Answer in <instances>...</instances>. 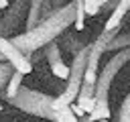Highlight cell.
Instances as JSON below:
<instances>
[{
	"label": "cell",
	"instance_id": "cell-12",
	"mask_svg": "<svg viewBox=\"0 0 130 122\" xmlns=\"http://www.w3.org/2000/svg\"><path fill=\"white\" fill-rule=\"evenodd\" d=\"M22 77H24V73H20V71H16L14 69V73H12V77H10V81H8V85H6V100H10L12 96H16V92L20 89V85H22Z\"/></svg>",
	"mask_w": 130,
	"mask_h": 122
},
{
	"label": "cell",
	"instance_id": "cell-7",
	"mask_svg": "<svg viewBox=\"0 0 130 122\" xmlns=\"http://www.w3.org/2000/svg\"><path fill=\"white\" fill-rule=\"evenodd\" d=\"M45 57H47V61H49V69H51V73H53L55 77H59V79H67V77H69V65L63 61V57H61V49H59V45H57L55 41H51V43L47 45V49H45Z\"/></svg>",
	"mask_w": 130,
	"mask_h": 122
},
{
	"label": "cell",
	"instance_id": "cell-16",
	"mask_svg": "<svg viewBox=\"0 0 130 122\" xmlns=\"http://www.w3.org/2000/svg\"><path fill=\"white\" fill-rule=\"evenodd\" d=\"M81 122H110V118H102V120H89V116L85 114V116L81 118Z\"/></svg>",
	"mask_w": 130,
	"mask_h": 122
},
{
	"label": "cell",
	"instance_id": "cell-2",
	"mask_svg": "<svg viewBox=\"0 0 130 122\" xmlns=\"http://www.w3.org/2000/svg\"><path fill=\"white\" fill-rule=\"evenodd\" d=\"M130 61V47L120 49L106 65L104 69L98 73L95 79V106L93 112L87 114L89 120H102V118H110V87L114 83V77L120 73V69Z\"/></svg>",
	"mask_w": 130,
	"mask_h": 122
},
{
	"label": "cell",
	"instance_id": "cell-13",
	"mask_svg": "<svg viewBox=\"0 0 130 122\" xmlns=\"http://www.w3.org/2000/svg\"><path fill=\"white\" fill-rule=\"evenodd\" d=\"M12 73H14V65H12L10 61L2 59V63H0V94L6 89V85H8L10 77H12Z\"/></svg>",
	"mask_w": 130,
	"mask_h": 122
},
{
	"label": "cell",
	"instance_id": "cell-10",
	"mask_svg": "<svg viewBox=\"0 0 130 122\" xmlns=\"http://www.w3.org/2000/svg\"><path fill=\"white\" fill-rule=\"evenodd\" d=\"M75 104L83 110V114H91V112H93V106H95V85L83 81V83H81V89H79V94H77Z\"/></svg>",
	"mask_w": 130,
	"mask_h": 122
},
{
	"label": "cell",
	"instance_id": "cell-17",
	"mask_svg": "<svg viewBox=\"0 0 130 122\" xmlns=\"http://www.w3.org/2000/svg\"><path fill=\"white\" fill-rule=\"evenodd\" d=\"M8 6V0H0V10H4Z\"/></svg>",
	"mask_w": 130,
	"mask_h": 122
},
{
	"label": "cell",
	"instance_id": "cell-15",
	"mask_svg": "<svg viewBox=\"0 0 130 122\" xmlns=\"http://www.w3.org/2000/svg\"><path fill=\"white\" fill-rule=\"evenodd\" d=\"M118 122H130V94L124 98L120 112H118Z\"/></svg>",
	"mask_w": 130,
	"mask_h": 122
},
{
	"label": "cell",
	"instance_id": "cell-4",
	"mask_svg": "<svg viewBox=\"0 0 130 122\" xmlns=\"http://www.w3.org/2000/svg\"><path fill=\"white\" fill-rule=\"evenodd\" d=\"M8 102L14 108H18V110H22L26 114H32L37 118H45V120H51V122L55 118L53 98L49 94H43V92H37V89L20 85V89L16 92V96H12Z\"/></svg>",
	"mask_w": 130,
	"mask_h": 122
},
{
	"label": "cell",
	"instance_id": "cell-6",
	"mask_svg": "<svg viewBox=\"0 0 130 122\" xmlns=\"http://www.w3.org/2000/svg\"><path fill=\"white\" fill-rule=\"evenodd\" d=\"M6 12L0 16V35L2 37H10L16 26L26 20V10H28V0H14L12 4H8L4 8Z\"/></svg>",
	"mask_w": 130,
	"mask_h": 122
},
{
	"label": "cell",
	"instance_id": "cell-1",
	"mask_svg": "<svg viewBox=\"0 0 130 122\" xmlns=\"http://www.w3.org/2000/svg\"><path fill=\"white\" fill-rule=\"evenodd\" d=\"M75 24V0L65 2L63 6H57L53 12H49L37 26L24 30L22 35L10 37L12 43L26 55H32L35 51L47 47L51 41L61 37L69 26Z\"/></svg>",
	"mask_w": 130,
	"mask_h": 122
},
{
	"label": "cell",
	"instance_id": "cell-5",
	"mask_svg": "<svg viewBox=\"0 0 130 122\" xmlns=\"http://www.w3.org/2000/svg\"><path fill=\"white\" fill-rule=\"evenodd\" d=\"M0 57L6 59V61H10L14 65V69L20 71V73H24V75H28L32 71V59H30V55L22 53L12 43L10 37H2L0 35Z\"/></svg>",
	"mask_w": 130,
	"mask_h": 122
},
{
	"label": "cell",
	"instance_id": "cell-11",
	"mask_svg": "<svg viewBox=\"0 0 130 122\" xmlns=\"http://www.w3.org/2000/svg\"><path fill=\"white\" fill-rule=\"evenodd\" d=\"M126 47H130V33H122V35H114L112 39H110V43H108V47H106V51H120V49H126Z\"/></svg>",
	"mask_w": 130,
	"mask_h": 122
},
{
	"label": "cell",
	"instance_id": "cell-19",
	"mask_svg": "<svg viewBox=\"0 0 130 122\" xmlns=\"http://www.w3.org/2000/svg\"><path fill=\"white\" fill-rule=\"evenodd\" d=\"M0 61H2V57H0Z\"/></svg>",
	"mask_w": 130,
	"mask_h": 122
},
{
	"label": "cell",
	"instance_id": "cell-9",
	"mask_svg": "<svg viewBox=\"0 0 130 122\" xmlns=\"http://www.w3.org/2000/svg\"><path fill=\"white\" fill-rule=\"evenodd\" d=\"M128 12H130V0H118L114 10L110 12V16L106 20L104 30L106 33H118V28H120V24H122V20H124V16Z\"/></svg>",
	"mask_w": 130,
	"mask_h": 122
},
{
	"label": "cell",
	"instance_id": "cell-18",
	"mask_svg": "<svg viewBox=\"0 0 130 122\" xmlns=\"http://www.w3.org/2000/svg\"><path fill=\"white\" fill-rule=\"evenodd\" d=\"M0 112H2V102H0Z\"/></svg>",
	"mask_w": 130,
	"mask_h": 122
},
{
	"label": "cell",
	"instance_id": "cell-8",
	"mask_svg": "<svg viewBox=\"0 0 130 122\" xmlns=\"http://www.w3.org/2000/svg\"><path fill=\"white\" fill-rule=\"evenodd\" d=\"M51 0H28V10H26V20H24V28H32L37 26L49 12H51Z\"/></svg>",
	"mask_w": 130,
	"mask_h": 122
},
{
	"label": "cell",
	"instance_id": "cell-14",
	"mask_svg": "<svg viewBox=\"0 0 130 122\" xmlns=\"http://www.w3.org/2000/svg\"><path fill=\"white\" fill-rule=\"evenodd\" d=\"M53 122H79V116L73 112L71 106H65V108L55 110V118H53Z\"/></svg>",
	"mask_w": 130,
	"mask_h": 122
},
{
	"label": "cell",
	"instance_id": "cell-3",
	"mask_svg": "<svg viewBox=\"0 0 130 122\" xmlns=\"http://www.w3.org/2000/svg\"><path fill=\"white\" fill-rule=\"evenodd\" d=\"M87 55H89V45H83V47L73 55V61H71V65H69V77L65 79V89H63L57 98H53V110L71 106V104L77 100V94H79L81 83H83V73H85V65H87Z\"/></svg>",
	"mask_w": 130,
	"mask_h": 122
}]
</instances>
